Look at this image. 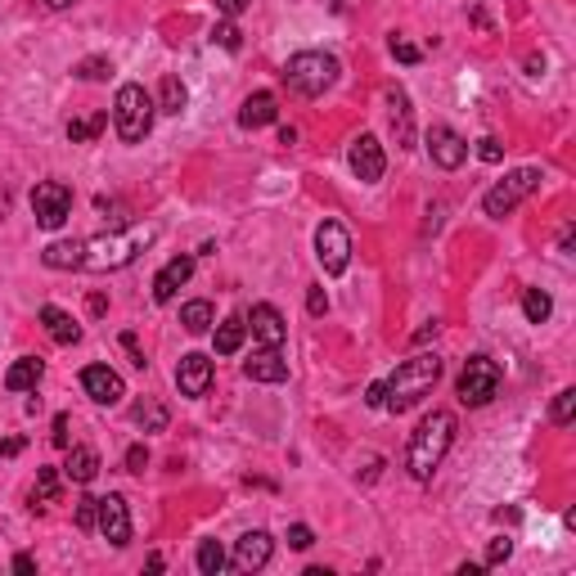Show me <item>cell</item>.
<instances>
[{"label":"cell","instance_id":"1","mask_svg":"<svg viewBox=\"0 0 576 576\" xmlns=\"http://www.w3.org/2000/svg\"><path fill=\"white\" fill-rule=\"evenodd\" d=\"M437 378H441V356L437 352H419V356L401 360L392 369V378L383 383V410L406 415L410 406H419L432 387H437Z\"/></svg>","mask_w":576,"mask_h":576},{"label":"cell","instance_id":"2","mask_svg":"<svg viewBox=\"0 0 576 576\" xmlns=\"http://www.w3.org/2000/svg\"><path fill=\"white\" fill-rule=\"evenodd\" d=\"M455 446V415L450 410H432L428 419L415 428L410 446H406V468L415 482H428L432 473L441 468L446 450Z\"/></svg>","mask_w":576,"mask_h":576},{"label":"cell","instance_id":"3","mask_svg":"<svg viewBox=\"0 0 576 576\" xmlns=\"http://www.w3.org/2000/svg\"><path fill=\"white\" fill-rule=\"evenodd\" d=\"M153 239V230H108L99 239H86V257H81V271H122L136 262L144 243Z\"/></svg>","mask_w":576,"mask_h":576},{"label":"cell","instance_id":"4","mask_svg":"<svg viewBox=\"0 0 576 576\" xmlns=\"http://www.w3.org/2000/svg\"><path fill=\"white\" fill-rule=\"evenodd\" d=\"M153 113H158V104H153V95L144 86H136V81L118 86V95H113V127H118L122 144H140L153 131Z\"/></svg>","mask_w":576,"mask_h":576},{"label":"cell","instance_id":"5","mask_svg":"<svg viewBox=\"0 0 576 576\" xmlns=\"http://www.w3.org/2000/svg\"><path fill=\"white\" fill-rule=\"evenodd\" d=\"M338 59L334 55H324V50H302V55H293L284 68V81L297 90V95H306V99H315V95H324L334 81H338Z\"/></svg>","mask_w":576,"mask_h":576},{"label":"cell","instance_id":"6","mask_svg":"<svg viewBox=\"0 0 576 576\" xmlns=\"http://www.w3.org/2000/svg\"><path fill=\"white\" fill-rule=\"evenodd\" d=\"M540 180H545V171L540 167H518V171H509L504 180H496L491 190H487V199H482V212L504 221V216L513 212L518 203H527L536 190H540Z\"/></svg>","mask_w":576,"mask_h":576},{"label":"cell","instance_id":"7","mask_svg":"<svg viewBox=\"0 0 576 576\" xmlns=\"http://www.w3.org/2000/svg\"><path fill=\"white\" fill-rule=\"evenodd\" d=\"M496 392H500V365H496L491 356H468V360H464L459 383H455L459 406L482 410V406H491V401H496Z\"/></svg>","mask_w":576,"mask_h":576},{"label":"cell","instance_id":"8","mask_svg":"<svg viewBox=\"0 0 576 576\" xmlns=\"http://www.w3.org/2000/svg\"><path fill=\"white\" fill-rule=\"evenodd\" d=\"M32 216H36L41 230H59L72 216V190L64 180H41L32 190Z\"/></svg>","mask_w":576,"mask_h":576},{"label":"cell","instance_id":"9","mask_svg":"<svg viewBox=\"0 0 576 576\" xmlns=\"http://www.w3.org/2000/svg\"><path fill=\"white\" fill-rule=\"evenodd\" d=\"M315 257H320L324 275H343L347 262H352V234L338 221H320V230H315Z\"/></svg>","mask_w":576,"mask_h":576},{"label":"cell","instance_id":"10","mask_svg":"<svg viewBox=\"0 0 576 576\" xmlns=\"http://www.w3.org/2000/svg\"><path fill=\"white\" fill-rule=\"evenodd\" d=\"M99 536L113 545V550H127L131 545V509L122 496H99V518H95Z\"/></svg>","mask_w":576,"mask_h":576},{"label":"cell","instance_id":"11","mask_svg":"<svg viewBox=\"0 0 576 576\" xmlns=\"http://www.w3.org/2000/svg\"><path fill=\"white\" fill-rule=\"evenodd\" d=\"M347 162H352L356 180H365V185L383 180V171H387V153H383V144H378V136H369V131L352 140V149H347Z\"/></svg>","mask_w":576,"mask_h":576},{"label":"cell","instance_id":"12","mask_svg":"<svg viewBox=\"0 0 576 576\" xmlns=\"http://www.w3.org/2000/svg\"><path fill=\"white\" fill-rule=\"evenodd\" d=\"M81 387H86V396H90L95 406H118V401L127 396L122 374L108 369V365H86V369H81Z\"/></svg>","mask_w":576,"mask_h":576},{"label":"cell","instance_id":"13","mask_svg":"<svg viewBox=\"0 0 576 576\" xmlns=\"http://www.w3.org/2000/svg\"><path fill=\"white\" fill-rule=\"evenodd\" d=\"M428 153H432V162L441 167V171H455V167H464V158H468V140L459 136V131H450V127H428Z\"/></svg>","mask_w":576,"mask_h":576},{"label":"cell","instance_id":"14","mask_svg":"<svg viewBox=\"0 0 576 576\" xmlns=\"http://www.w3.org/2000/svg\"><path fill=\"white\" fill-rule=\"evenodd\" d=\"M271 554H275V540H271V531H243L239 540H234V572H262L266 563H271Z\"/></svg>","mask_w":576,"mask_h":576},{"label":"cell","instance_id":"15","mask_svg":"<svg viewBox=\"0 0 576 576\" xmlns=\"http://www.w3.org/2000/svg\"><path fill=\"white\" fill-rule=\"evenodd\" d=\"M176 387H180V396H208V387H212V356H203V352H190V356H180L176 365Z\"/></svg>","mask_w":576,"mask_h":576},{"label":"cell","instance_id":"16","mask_svg":"<svg viewBox=\"0 0 576 576\" xmlns=\"http://www.w3.org/2000/svg\"><path fill=\"white\" fill-rule=\"evenodd\" d=\"M248 329H252V338H257L262 347H284V338H288L284 315H280L271 302H257V306H252V315H248Z\"/></svg>","mask_w":576,"mask_h":576},{"label":"cell","instance_id":"17","mask_svg":"<svg viewBox=\"0 0 576 576\" xmlns=\"http://www.w3.org/2000/svg\"><path fill=\"white\" fill-rule=\"evenodd\" d=\"M190 275H194V257L190 252H180V257H171L158 275H153V302H171L176 293H180V284H190Z\"/></svg>","mask_w":576,"mask_h":576},{"label":"cell","instance_id":"18","mask_svg":"<svg viewBox=\"0 0 576 576\" xmlns=\"http://www.w3.org/2000/svg\"><path fill=\"white\" fill-rule=\"evenodd\" d=\"M275 118H280V104H275L271 90H252V95L243 99V108H239V127H243V131H262V127H271Z\"/></svg>","mask_w":576,"mask_h":576},{"label":"cell","instance_id":"19","mask_svg":"<svg viewBox=\"0 0 576 576\" xmlns=\"http://www.w3.org/2000/svg\"><path fill=\"white\" fill-rule=\"evenodd\" d=\"M243 374H248L252 383H284L288 360L280 356V347H262L252 360H243Z\"/></svg>","mask_w":576,"mask_h":576},{"label":"cell","instance_id":"20","mask_svg":"<svg viewBox=\"0 0 576 576\" xmlns=\"http://www.w3.org/2000/svg\"><path fill=\"white\" fill-rule=\"evenodd\" d=\"M41 324H46V334H50L59 347H72V343H81V324L72 320L64 306H41Z\"/></svg>","mask_w":576,"mask_h":576},{"label":"cell","instance_id":"21","mask_svg":"<svg viewBox=\"0 0 576 576\" xmlns=\"http://www.w3.org/2000/svg\"><path fill=\"white\" fill-rule=\"evenodd\" d=\"M387 104H392V131H396V149H415V122H410V99L401 86L387 90Z\"/></svg>","mask_w":576,"mask_h":576},{"label":"cell","instance_id":"22","mask_svg":"<svg viewBox=\"0 0 576 576\" xmlns=\"http://www.w3.org/2000/svg\"><path fill=\"white\" fill-rule=\"evenodd\" d=\"M41 374H46V360L41 356H18L9 369H5V387H9V392H32V387L41 383Z\"/></svg>","mask_w":576,"mask_h":576},{"label":"cell","instance_id":"23","mask_svg":"<svg viewBox=\"0 0 576 576\" xmlns=\"http://www.w3.org/2000/svg\"><path fill=\"white\" fill-rule=\"evenodd\" d=\"M81 257H86V239H59L41 252V262L50 271H81Z\"/></svg>","mask_w":576,"mask_h":576},{"label":"cell","instance_id":"24","mask_svg":"<svg viewBox=\"0 0 576 576\" xmlns=\"http://www.w3.org/2000/svg\"><path fill=\"white\" fill-rule=\"evenodd\" d=\"M95 473H99V450L95 446H72L68 464H64V478L77 482V487H86V482H95Z\"/></svg>","mask_w":576,"mask_h":576},{"label":"cell","instance_id":"25","mask_svg":"<svg viewBox=\"0 0 576 576\" xmlns=\"http://www.w3.org/2000/svg\"><path fill=\"white\" fill-rule=\"evenodd\" d=\"M243 338H248V320L243 315L221 320V329H216V356H234L243 347Z\"/></svg>","mask_w":576,"mask_h":576},{"label":"cell","instance_id":"26","mask_svg":"<svg viewBox=\"0 0 576 576\" xmlns=\"http://www.w3.org/2000/svg\"><path fill=\"white\" fill-rule=\"evenodd\" d=\"M212 320H216V311H212V302H203V297L180 306V324H185V334H208Z\"/></svg>","mask_w":576,"mask_h":576},{"label":"cell","instance_id":"27","mask_svg":"<svg viewBox=\"0 0 576 576\" xmlns=\"http://www.w3.org/2000/svg\"><path fill=\"white\" fill-rule=\"evenodd\" d=\"M131 419H136L144 432H162V428H167V406H162V401H153V396H144V401L131 406Z\"/></svg>","mask_w":576,"mask_h":576},{"label":"cell","instance_id":"28","mask_svg":"<svg viewBox=\"0 0 576 576\" xmlns=\"http://www.w3.org/2000/svg\"><path fill=\"white\" fill-rule=\"evenodd\" d=\"M185 104H190V90H185V81H180V77H162L158 108H162V113H185Z\"/></svg>","mask_w":576,"mask_h":576},{"label":"cell","instance_id":"29","mask_svg":"<svg viewBox=\"0 0 576 576\" xmlns=\"http://www.w3.org/2000/svg\"><path fill=\"white\" fill-rule=\"evenodd\" d=\"M104 127H108V113H81V118H72L68 122V140L86 144V140H95Z\"/></svg>","mask_w":576,"mask_h":576},{"label":"cell","instance_id":"30","mask_svg":"<svg viewBox=\"0 0 576 576\" xmlns=\"http://www.w3.org/2000/svg\"><path fill=\"white\" fill-rule=\"evenodd\" d=\"M550 311H554L550 293H540V288H527V293H522V315H527L531 324H545V320H550Z\"/></svg>","mask_w":576,"mask_h":576},{"label":"cell","instance_id":"31","mask_svg":"<svg viewBox=\"0 0 576 576\" xmlns=\"http://www.w3.org/2000/svg\"><path fill=\"white\" fill-rule=\"evenodd\" d=\"M194 563H199V572L203 576H221V568H225L230 559H225L221 540H199V559H194Z\"/></svg>","mask_w":576,"mask_h":576},{"label":"cell","instance_id":"32","mask_svg":"<svg viewBox=\"0 0 576 576\" xmlns=\"http://www.w3.org/2000/svg\"><path fill=\"white\" fill-rule=\"evenodd\" d=\"M572 419H576V387H563V392L554 396V406H550V424L568 428Z\"/></svg>","mask_w":576,"mask_h":576},{"label":"cell","instance_id":"33","mask_svg":"<svg viewBox=\"0 0 576 576\" xmlns=\"http://www.w3.org/2000/svg\"><path fill=\"white\" fill-rule=\"evenodd\" d=\"M59 500V473L55 468H41L36 473V487H32V504H55Z\"/></svg>","mask_w":576,"mask_h":576},{"label":"cell","instance_id":"34","mask_svg":"<svg viewBox=\"0 0 576 576\" xmlns=\"http://www.w3.org/2000/svg\"><path fill=\"white\" fill-rule=\"evenodd\" d=\"M212 46H221V50H230V55H234V50L243 46V32L234 27V18H225V23H216V27H212Z\"/></svg>","mask_w":576,"mask_h":576},{"label":"cell","instance_id":"35","mask_svg":"<svg viewBox=\"0 0 576 576\" xmlns=\"http://www.w3.org/2000/svg\"><path fill=\"white\" fill-rule=\"evenodd\" d=\"M113 72V64L104 59V55H90V59H81L77 68H72V77H81V81H104Z\"/></svg>","mask_w":576,"mask_h":576},{"label":"cell","instance_id":"36","mask_svg":"<svg viewBox=\"0 0 576 576\" xmlns=\"http://www.w3.org/2000/svg\"><path fill=\"white\" fill-rule=\"evenodd\" d=\"M95 518H99V500L95 496H81L77 500V527L81 531H95Z\"/></svg>","mask_w":576,"mask_h":576},{"label":"cell","instance_id":"37","mask_svg":"<svg viewBox=\"0 0 576 576\" xmlns=\"http://www.w3.org/2000/svg\"><path fill=\"white\" fill-rule=\"evenodd\" d=\"M509 554H513V540H509V536H496V540L487 545V568H500Z\"/></svg>","mask_w":576,"mask_h":576},{"label":"cell","instance_id":"38","mask_svg":"<svg viewBox=\"0 0 576 576\" xmlns=\"http://www.w3.org/2000/svg\"><path fill=\"white\" fill-rule=\"evenodd\" d=\"M288 545H293V550H311V545H315V531H311L306 522H297V527H288Z\"/></svg>","mask_w":576,"mask_h":576},{"label":"cell","instance_id":"39","mask_svg":"<svg viewBox=\"0 0 576 576\" xmlns=\"http://www.w3.org/2000/svg\"><path fill=\"white\" fill-rule=\"evenodd\" d=\"M478 158H482V162H500L504 158L500 140H496V136H482V140H478Z\"/></svg>","mask_w":576,"mask_h":576},{"label":"cell","instance_id":"40","mask_svg":"<svg viewBox=\"0 0 576 576\" xmlns=\"http://www.w3.org/2000/svg\"><path fill=\"white\" fill-rule=\"evenodd\" d=\"M392 55H396L401 64H419V46H410V41H401V36H392Z\"/></svg>","mask_w":576,"mask_h":576},{"label":"cell","instance_id":"41","mask_svg":"<svg viewBox=\"0 0 576 576\" xmlns=\"http://www.w3.org/2000/svg\"><path fill=\"white\" fill-rule=\"evenodd\" d=\"M306 311H311V315H324V311H329V297H324V288L320 284L306 293Z\"/></svg>","mask_w":576,"mask_h":576},{"label":"cell","instance_id":"42","mask_svg":"<svg viewBox=\"0 0 576 576\" xmlns=\"http://www.w3.org/2000/svg\"><path fill=\"white\" fill-rule=\"evenodd\" d=\"M144 468H149V450L144 446H131L127 450V473H144Z\"/></svg>","mask_w":576,"mask_h":576},{"label":"cell","instance_id":"43","mask_svg":"<svg viewBox=\"0 0 576 576\" xmlns=\"http://www.w3.org/2000/svg\"><path fill=\"white\" fill-rule=\"evenodd\" d=\"M248 5H252V0H216V14H225V18H239Z\"/></svg>","mask_w":576,"mask_h":576},{"label":"cell","instance_id":"44","mask_svg":"<svg viewBox=\"0 0 576 576\" xmlns=\"http://www.w3.org/2000/svg\"><path fill=\"white\" fill-rule=\"evenodd\" d=\"M122 347L131 352V365H136V369H144V365H149V360H144V352H140V343H136V334H122Z\"/></svg>","mask_w":576,"mask_h":576},{"label":"cell","instance_id":"45","mask_svg":"<svg viewBox=\"0 0 576 576\" xmlns=\"http://www.w3.org/2000/svg\"><path fill=\"white\" fill-rule=\"evenodd\" d=\"M55 446H59V450H68V415H59V419H55Z\"/></svg>","mask_w":576,"mask_h":576},{"label":"cell","instance_id":"46","mask_svg":"<svg viewBox=\"0 0 576 576\" xmlns=\"http://www.w3.org/2000/svg\"><path fill=\"white\" fill-rule=\"evenodd\" d=\"M14 572H36V559H32V554H14Z\"/></svg>","mask_w":576,"mask_h":576},{"label":"cell","instance_id":"47","mask_svg":"<svg viewBox=\"0 0 576 576\" xmlns=\"http://www.w3.org/2000/svg\"><path fill=\"white\" fill-rule=\"evenodd\" d=\"M23 450V437H9V441H0V459H9V455H18Z\"/></svg>","mask_w":576,"mask_h":576},{"label":"cell","instance_id":"48","mask_svg":"<svg viewBox=\"0 0 576 576\" xmlns=\"http://www.w3.org/2000/svg\"><path fill=\"white\" fill-rule=\"evenodd\" d=\"M437 329H441V324H437V320H428V324H424V329H419V334H415V343H419V347H424V343H428V338H437Z\"/></svg>","mask_w":576,"mask_h":576},{"label":"cell","instance_id":"49","mask_svg":"<svg viewBox=\"0 0 576 576\" xmlns=\"http://www.w3.org/2000/svg\"><path fill=\"white\" fill-rule=\"evenodd\" d=\"M365 401H369V406H374V410H383V383H374V387H369V396H365Z\"/></svg>","mask_w":576,"mask_h":576},{"label":"cell","instance_id":"50","mask_svg":"<svg viewBox=\"0 0 576 576\" xmlns=\"http://www.w3.org/2000/svg\"><path fill=\"white\" fill-rule=\"evenodd\" d=\"M572 239H576V230H572V225H563V234H559V248H563V252H572Z\"/></svg>","mask_w":576,"mask_h":576},{"label":"cell","instance_id":"51","mask_svg":"<svg viewBox=\"0 0 576 576\" xmlns=\"http://www.w3.org/2000/svg\"><path fill=\"white\" fill-rule=\"evenodd\" d=\"M527 72H531V77H540V72H545V59H536V55H531V59H527Z\"/></svg>","mask_w":576,"mask_h":576},{"label":"cell","instance_id":"52","mask_svg":"<svg viewBox=\"0 0 576 576\" xmlns=\"http://www.w3.org/2000/svg\"><path fill=\"white\" fill-rule=\"evenodd\" d=\"M46 5H50V9H68L72 0H46Z\"/></svg>","mask_w":576,"mask_h":576}]
</instances>
